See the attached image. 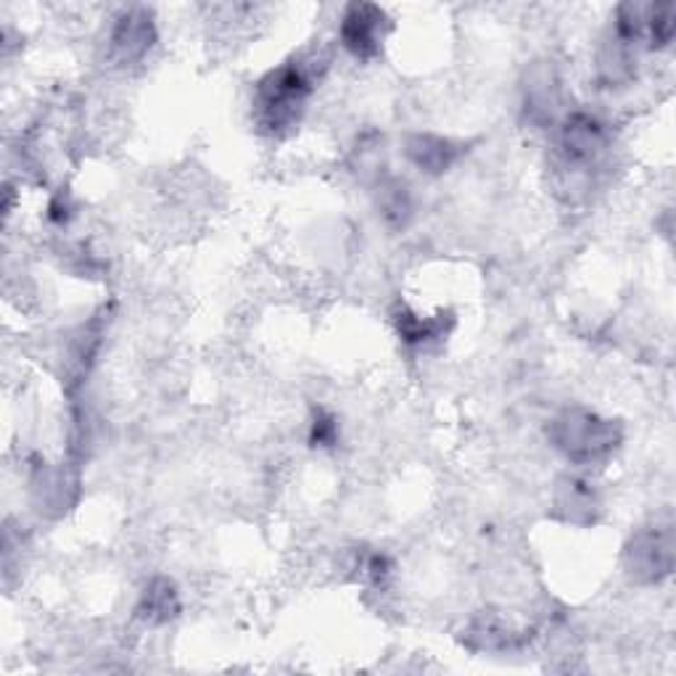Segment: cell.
I'll list each match as a JSON object with an SVG mask.
<instances>
[{"label": "cell", "mask_w": 676, "mask_h": 676, "mask_svg": "<svg viewBox=\"0 0 676 676\" xmlns=\"http://www.w3.org/2000/svg\"><path fill=\"white\" fill-rule=\"evenodd\" d=\"M314 71L310 64L291 58L278 69L267 71L254 90V122L262 133L284 135L293 130L304 114L312 93Z\"/></svg>", "instance_id": "obj_1"}, {"label": "cell", "mask_w": 676, "mask_h": 676, "mask_svg": "<svg viewBox=\"0 0 676 676\" xmlns=\"http://www.w3.org/2000/svg\"><path fill=\"white\" fill-rule=\"evenodd\" d=\"M550 439L570 463L592 465L613 455L616 446L621 444V429L613 420L595 415L581 407H570L553 420Z\"/></svg>", "instance_id": "obj_2"}, {"label": "cell", "mask_w": 676, "mask_h": 676, "mask_svg": "<svg viewBox=\"0 0 676 676\" xmlns=\"http://www.w3.org/2000/svg\"><path fill=\"white\" fill-rule=\"evenodd\" d=\"M608 148V128L597 117L587 111H576L561 122L557 133V156L563 167L568 169H589L597 164Z\"/></svg>", "instance_id": "obj_3"}, {"label": "cell", "mask_w": 676, "mask_h": 676, "mask_svg": "<svg viewBox=\"0 0 676 676\" xmlns=\"http://www.w3.org/2000/svg\"><path fill=\"white\" fill-rule=\"evenodd\" d=\"M674 568V531L672 527H653L636 531L627 547V570L632 579L655 584L666 579Z\"/></svg>", "instance_id": "obj_4"}, {"label": "cell", "mask_w": 676, "mask_h": 676, "mask_svg": "<svg viewBox=\"0 0 676 676\" xmlns=\"http://www.w3.org/2000/svg\"><path fill=\"white\" fill-rule=\"evenodd\" d=\"M389 27V16L380 5L352 3L341 19V43L357 58H373L384 48Z\"/></svg>", "instance_id": "obj_5"}, {"label": "cell", "mask_w": 676, "mask_h": 676, "mask_svg": "<svg viewBox=\"0 0 676 676\" xmlns=\"http://www.w3.org/2000/svg\"><path fill=\"white\" fill-rule=\"evenodd\" d=\"M156 41L154 19L146 9H130L111 30V56L120 64H135L148 54Z\"/></svg>", "instance_id": "obj_6"}, {"label": "cell", "mask_w": 676, "mask_h": 676, "mask_svg": "<svg viewBox=\"0 0 676 676\" xmlns=\"http://www.w3.org/2000/svg\"><path fill=\"white\" fill-rule=\"evenodd\" d=\"M407 159L415 164L418 169L429 175H442L461 159L463 148L461 143L450 141V137L431 135V133H415L405 141Z\"/></svg>", "instance_id": "obj_7"}, {"label": "cell", "mask_w": 676, "mask_h": 676, "mask_svg": "<svg viewBox=\"0 0 676 676\" xmlns=\"http://www.w3.org/2000/svg\"><path fill=\"white\" fill-rule=\"evenodd\" d=\"M561 107V82L553 69H534L527 85V111L534 122H553Z\"/></svg>", "instance_id": "obj_8"}, {"label": "cell", "mask_w": 676, "mask_h": 676, "mask_svg": "<svg viewBox=\"0 0 676 676\" xmlns=\"http://www.w3.org/2000/svg\"><path fill=\"white\" fill-rule=\"evenodd\" d=\"M555 508L566 521L587 523L592 521L597 510V497L589 489V484L579 481V478H563L555 495Z\"/></svg>", "instance_id": "obj_9"}, {"label": "cell", "mask_w": 676, "mask_h": 676, "mask_svg": "<svg viewBox=\"0 0 676 676\" xmlns=\"http://www.w3.org/2000/svg\"><path fill=\"white\" fill-rule=\"evenodd\" d=\"M137 613L151 623H164L175 619L180 613V597H177L175 584L169 579H154L146 587V592L141 597V606Z\"/></svg>", "instance_id": "obj_10"}, {"label": "cell", "mask_w": 676, "mask_h": 676, "mask_svg": "<svg viewBox=\"0 0 676 676\" xmlns=\"http://www.w3.org/2000/svg\"><path fill=\"white\" fill-rule=\"evenodd\" d=\"M600 77L608 85H623L634 77V54L632 43L621 41V37H610L606 48L600 54Z\"/></svg>", "instance_id": "obj_11"}, {"label": "cell", "mask_w": 676, "mask_h": 676, "mask_svg": "<svg viewBox=\"0 0 676 676\" xmlns=\"http://www.w3.org/2000/svg\"><path fill=\"white\" fill-rule=\"evenodd\" d=\"M394 323H397V331L405 344H429V341L444 336V314L420 318V314L410 312L407 307H399Z\"/></svg>", "instance_id": "obj_12"}, {"label": "cell", "mask_w": 676, "mask_h": 676, "mask_svg": "<svg viewBox=\"0 0 676 676\" xmlns=\"http://www.w3.org/2000/svg\"><path fill=\"white\" fill-rule=\"evenodd\" d=\"M378 209L380 217L394 228H405L412 217V199L405 182L386 180L378 188Z\"/></svg>", "instance_id": "obj_13"}, {"label": "cell", "mask_w": 676, "mask_h": 676, "mask_svg": "<svg viewBox=\"0 0 676 676\" xmlns=\"http://www.w3.org/2000/svg\"><path fill=\"white\" fill-rule=\"evenodd\" d=\"M468 640L481 650H505L516 645L518 634L510 629V623L495 619V616H481V619H476L474 627H470Z\"/></svg>", "instance_id": "obj_14"}, {"label": "cell", "mask_w": 676, "mask_h": 676, "mask_svg": "<svg viewBox=\"0 0 676 676\" xmlns=\"http://www.w3.org/2000/svg\"><path fill=\"white\" fill-rule=\"evenodd\" d=\"M674 5L663 3V5H650L647 9V24H645V35L650 37V45L653 48H666L668 43L674 41Z\"/></svg>", "instance_id": "obj_15"}, {"label": "cell", "mask_w": 676, "mask_h": 676, "mask_svg": "<svg viewBox=\"0 0 676 676\" xmlns=\"http://www.w3.org/2000/svg\"><path fill=\"white\" fill-rule=\"evenodd\" d=\"M336 439H339L336 418H333L331 412L320 410L312 420V433H310L312 446H333L336 444Z\"/></svg>", "instance_id": "obj_16"}]
</instances>
